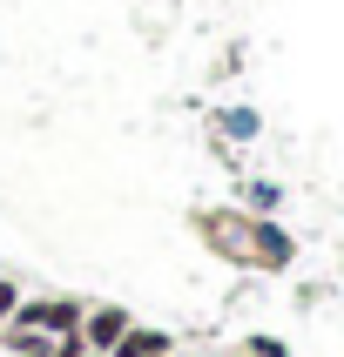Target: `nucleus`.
Segmentation results:
<instances>
[{
  "instance_id": "nucleus-1",
  "label": "nucleus",
  "mask_w": 344,
  "mask_h": 357,
  "mask_svg": "<svg viewBox=\"0 0 344 357\" xmlns=\"http://www.w3.org/2000/svg\"><path fill=\"white\" fill-rule=\"evenodd\" d=\"M196 236L209 257L237 263V270H257V277H283L297 263V243L277 216H250V209H196Z\"/></svg>"
},
{
  "instance_id": "nucleus-2",
  "label": "nucleus",
  "mask_w": 344,
  "mask_h": 357,
  "mask_svg": "<svg viewBox=\"0 0 344 357\" xmlns=\"http://www.w3.org/2000/svg\"><path fill=\"white\" fill-rule=\"evenodd\" d=\"M88 297H20L14 331H40V337H81Z\"/></svg>"
},
{
  "instance_id": "nucleus-3",
  "label": "nucleus",
  "mask_w": 344,
  "mask_h": 357,
  "mask_svg": "<svg viewBox=\"0 0 344 357\" xmlns=\"http://www.w3.org/2000/svg\"><path fill=\"white\" fill-rule=\"evenodd\" d=\"M128 324H135V317H128V303H88V317H81V344L108 357L121 337H128Z\"/></svg>"
},
{
  "instance_id": "nucleus-4",
  "label": "nucleus",
  "mask_w": 344,
  "mask_h": 357,
  "mask_svg": "<svg viewBox=\"0 0 344 357\" xmlns=\"http://www.w3.org/2000/svg\"><path fill=\"white\" fill-rule=\"evenodd\" d=\"M108 357H176V337H169V331H149V324H128V337Z\"/></svg>"
},
{
  "instance_id": "nucleus-5",
  "label": "nucleus",
  "mask_w": 344,
  "mask_h": 357,
  "mask_svg": "<svg viewBox=\"0 0 344 357\" xmlns=\"http://www.w3.org/2000/svg\"><path fill=\"white\" fill-rule=\"evenodd\" d=\"M7 357H54V337H40V331H14V324H7Z\"/></svg>"
},
{
  "instance_id": "nucleus-6",
  "label": "nucleus",
  "mask_w": 344,
  "mask_h": 357,
  "mask_svg": "<svg viewBox=\"0 0 344 357\" xmlns=\"http://www.w3.org/2000/svg\"><path fill=\"white\" fill-rule=\"evenodd\" d=\"M237 209H250V216H270V209H277V189H270V182H243V202Z\"/></svg>"
},
{
  "instance_id": "nucleus-7",
  "label": "nucleus",
  "mask_w": 344,
  "mask_h": 357,
  "mask_svg": "<svg viewBox=\"0 0 344 357\" xmlns=\"http://www.w3.org/2000/svg\"><path fill=\"white\" fill-rule=\"evenodd\" d=\"M237 351L243 357H290V351H283V337H263V331H257V337H243Z\"/></svg>"
},
{
  "instance_id": "nucleus-8",
  "label": "nucleus",
  "mask_w": 344,
  "mask_h": 357,
  "mask_svg": "<svg viewBox=\"0 0 344 357\" xmlns=\"http://www.w3.org/2000/svg\"><path fill=\"white\" fill-rule=\"evenodd\" d=\"M14 310H20V283L0 277V324H14Z\"/></svg>"
},
{
  "instance_id": "nucleus-9",
  "label": "nucleus",
  "mask_w": 344,
  "mask_h": 357,
  "mask_svg": "<svg viewBox=\"0 0 344 357\" xmlns=\"http://www.w3.org/2000/svg\"><path fill=\"white\" fill-rule=\"evenodd\" d=\"M54 357H101V351H88L81 337H54Z\"/></svg>"
},
{
  "instance_id": "nucleus-10",
  "label": "nucleus",
  "mask_w": 344,
  "mask_h": 357,
  "mask_svg": "<svg viewBox=\"0 0 344 357\" xmlns=\"http://www.w3.org/2000/svg\"><path fill=\"white\" fill-rule=\"evenodd\" d=\"M0 351H7V324H0Z\"/></svg>"
}]
</instances>
